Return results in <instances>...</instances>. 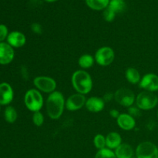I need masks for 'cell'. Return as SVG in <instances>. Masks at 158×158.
<instances>
[{"mask_svg":"<svg viewBox=\"0 0 158 158\" xmlns=\"http://www.w3.org/2000/svg\"><path fill=\"white\" fill-rule=\"evenodd\" d=\"M114 153L117 158H131L134 157V151L131 145L122 143L117 149H115Z\"/></svg>","mask_w":158,"mask_h":158,"instance_id":"17","label":"cell"},{"mask_svg":"<svg viewBox=\"0 0 158 158\" xmlns=\"http://www.w3.org/2000/svg\"><path fill=\"white\" fill-rule=\"evenodd\" d=\"M85 106L89 112L100 113L104 109L105 102L102 97H91L86 99Z\"/></svg>","mask_w":158,"mask_h":158,"instance_id":"12","label":"cell"},{"mask_svg":"<svg viewBox=\"0 0 158 158\" xmlns=\"http://www.w3.org/2000/svg\"><path fill=\"white\" fill-rule=\"evenodd\" d=\"M117 123L119 127L126 131H132L136 127L135 118L129 114H120L117 119Z\"/></svg>","mask_w":158,"mask_h":158,"instance_id":"14","label":"cell"},{"mask_svg":"<svg viewBox=\"0 0 158 158\" xmlns=\"http://www.w3.org/2000/svg\"><path fill=\"white\" fill-rule=\"evenodd\" d=\"M157 117H158V112H157Z\"/></svg>","mask_w":158,"mask_h":158,"instance_id":"35","label":"cell"},{"mask_svg":"<svg viewBox=\"0 0 158 158\" xmlns=\"http://www.w3.org/2000/svg\"><path fill=\"white\" fill-rule=\"evenodd\" d=\"M4 117L6 122H8L9 123H13L14 122H15V120H17V117H18L16 110L13 106H7L5 110Z\"/></svg>","mask_w":158,"mask_h":158,"instance_id":"22","label":"cell"},{"mask_svg":"<svg viewBox=\"0 0 158 158\" xmlns=\"http://www.w3.org/2000/svg\"><path fill=\"white\" fill-rule=\"evenodd\" d=\"M9 35L8 28L5 25L0 24V43H3L6 39H7Z\"/></svg>","mask_w":158,"mask_h":158,"instance_id":"28","label":"cell"},{"mask_svg":"<svg viewBox=\"0 0 158 158\" xmlns=\"http://www.w3.org/2000/svg\"><path fill=\"white\" fill-rule=\"evenodd\" d=\"M139 86L141 89L149 92L158 91V76L154 73H147L141 78Z\"/></svg>","mask_w":158,"mask_h":158,"instance_id":"10","label":"cell"},{"mask_svg":"<svg viewBox=\"0 0 158 158\" xmlns=\"http://www.w3.org/2000/svg\"><path fill=\"white\" fill-rule=\"evenodd\" d=\"M102 98L104 100L105 103H108V102H110L113 100H114V94L110 92H107L103 95V97Z\"/></svg>","mask_w":158,"mask_h":158,"instance_id":"30","label":"cell"},{"mask_svg":"<svg viewBox=\"0 0 158 158\" xmlns=\"http://www.w3.org/2000/svg\"><path fill=\"white\" fill-rule=\"evenodd\" d=\"M44 116L40 111L34 112L32 114V123L35 127L43 126L44 123Z\"/></svg>","mask_w":158,"mask_h":158,"instance_id":"25","label":"cell"},{"mask_svg":"<svg viewBox=\"0 0 158 158\" xmlns=\"http://www.w3.org/2000/svg\"><path fill=\"white\" fill-rule=\"evenodd\" d=\"M136 106L141 110H150L158 103V97L154 93L143 90L136 97Z\"/></svg>","mask_w":158,"mask_h":158,"instance_id":"4","label":"cell"},{"mask_svg":"<svg viewBox=\"0 0 158 158\" xmlns=\"http://www.w3.org/2000/svg\"><path fill=\"white\" fill-rule=\"evenodd\" d=\"M126 3L123 1H119V0H110L109 3L108 8L111 10L114 11L116 14L121 13L124 12L126 9Z\"/></svg>","mask_w":158,"mask_h":158,"instance_id":"21","label":"cell"},{"mask_svg":"<svg viewBox=\"0 0 158 158\" xmlns=\"http://www.w3.org/2000/svg\"><path fill=\"white\" fill-rule=\"evenodd\" d=\"M120 113L116 109H112V110H110V117H112V118L116 119V120L118 118L119 116H120Z\"/></svg>","mask_w":158,"mask_h":158,"instance_id":"31","label":"cell"},{"mask_svg":"<svg viewBox=\"0 0 158 158\" xmlns=\"http://www.w3.org/2000/svg\"><path fill=\"white\" fill-rule=\"evenodd\" d=\"M86 101V99L85 95L78 93L72 94L66 100V109L70 112L77 111L85 106Z\"/></svg>","mask_w":158,"mask_h":158,"instance_id":"9","label":"cell"},{"mask_svg":"<svg viewBox=\"0 0 158 158\" xmlns=\"http://www.w3.org/2000/svg\"><path fill=\"white\" fill-rule=\"evenodd\" d=\"M131 158H137L136 157H131Z\"/></svg>","mask_w":158,"mask_h":158,"instance_id":"34","label":"cell"},{"mask_svg":"<svg viewBox=\"0 0 158 158\" xmlns=\"http://www.w3.org/2000/svg\"><path fill=\"white\" fill-rule=\"evenodd\" d=\"M33 85L35 89L44 94H52L56 91L57 83L53 78L46 76H39L34 78Z\"/></svg>","mask_w":158,"mask_h":158,"instance_id":"5","label":"cell"},{"mask_svg":"<svg viewBox=\"0 0 158 158\" xmlns=\"http://www.w3.org/2000/svg\"><path fill=\"white\" fill-rule=\"evenodd\" d=\"M24 103L26 108L32 112L40 111L44 104L43 94L38 89H28L24 96Z\"/></svg>","mask_w":158,"mask_h":158,"instance_id":"3","label":"cell"},{"mask_svg":"<svg viewBox=\"0 0 158 158\" xmlns=\"http://www.w3.org/2000/svg\"><path fill=\"white\" fill-rule=\"evenodd\" d=\"M116 16V13L114 12V11L111 10L109 8H106L103 10V17L105 21L108 22V23H111L114 20Z\"/></svg>","mask_w":158,"mask_h":158,"instance_id":"26","label":"cell"},{"mask_svg":"<svg viewBox=\"0 0 158 158\" xmlns=\"http://www.w3.org/2000/svg\"><path fill=\"white\" fill-rule=\"evenodd\" d=\"M110 0H86V4L93 10H104L108 7Z\"/></svg>","mask_w":158,"mask_h":158,"instance_id":"19","label":"cell"},{"mask_svg":"<svg viewBox=\"0 0 158 158\" xmlns=\"http://www.w3.org/2000/svg\"><path fill=\"white\" fill-rule=\"evenodd\" d=\"M125 77H126L127 82H129L131 84L140 83V80H141L140 72L134 67H129L126 69Z\"/></svg>","mask_w":158,"mask_h":158,"instance_id":"18","label":"cell"},{"mask_svg":"<svg viewBox=\"0 0 158 158\" xmlns=\"http://www.w3.org/2000/svg\"><path fill=\"white\" fill-rule=\"evenodd\" d=\"M114 100L119 105L124 107L133 106L136 101L134 93L128 88H120L114 93Z\"/></svg>","mask_w":158,"mask_h":158,"instance_id":"6","label":"cell"},{"mask_svg":"<svg viewBox=\"0 0 158 158\" xmlns=\"http://www.w3.org/2000/svg\"><path fill=\"white\" fill-rule=\"evenodd\" d=\"M130 115L132 116L134 118H136V117H139L140 115H141V110L140 108L137 107V106H134V105L130 107H128V113Z\"/></svg>","mask_w":158,"mask_h":158,"instance_id":"27","label":"cell"},{"mask_svg":"<svg viewBox=\"0 0 158 158\" xmlns=\"http://www.w3.org/2000/svg\"><path fill=\"white\" fill-rule=\"evenodd\" d=\"M7 43L12 48L23 47L26 43V35L19 31L11 32L7 37Z\"/></svg>","mask_w":158,"mask_h":158,"instance_id":"15","label":"cell"},{"mask_svg":"<svg viewBox=\"0 0 158 158\" xmlns=\"http://www.w3.org/2000/svg\"><path fill=\"white\" fill-rule=\"evenodd\" d=\"M122 143V137L117 132H110L106 136V148L115 150Z\"/></svg>","mask_w":158,"mask_h":158,"instance_id":"16","label":"cell"},{"mask_svg":"<svg viewBox=\"0 0 158 158\" xmlns=\"http://www.w3.org/2000/svg\"><path fill=\"white\" fill-rule=\"evenodd\" d=\"M13 89L7 83H0V105H8L12 101Z\"/></svg>","mask_w":158,"mask_h":158,"instance_id":"13","label":"cell"},{"mask_svg":"<svg viewBox=\"0 0 158 158\" xmlns=\"http://www.w3.org/2000/svg\"><path fill=\"white\" fill-rule=\"evenodd\" d=\"M31 29H32V32L37 35H40L43 32V27L41 25L38 23H34L31 25Z\"/></svg>","mask_w":158,"mask_h":158,"instance_id":"29","label":"cell"},{"mask_svg":"<svg viewBox=\"0 0 158 158\" xmlns=\"http://www.w3.org/2000/svg\"><path fill=\"white\" fill-rule=\"evenodd\" d=\"M137 158H158V148L151 141H143L137 145L135 151Z\"/></svg>","mask_w":158,"mask_h":158,"instance_id":"8","label":"cell"},{"mask_svg":"<svg viewBox=\"0 0 158 158\" xmlns=\"http://www.w3.org/2000/svg\"><path fill=\"white\" fill-rule=\"evenodd\" d=\"M44 1L47 2H53L57 1V0H44Z\"/></svg>","mask_w":158,"mask_h":158,"instance_id":"32","label":"cell"},{"mask_svg":"<svg viewBox=\"0 0 158 158\" xmlns=\"http://www.w3.org/2000/svg\"><path fill=\"white\" fill-rule=\"evenodd\" d=\"M15 56L14 49L8 43H0V64L10 63Z\"/></svg>","mask_w":158,"mask_h":158,"instance_id":"11","label":"cell"},{"mask_svg":"<svg viewBox=\"0 0 158 158\" xmlns=\"http://www.w3.org/2000/svg\"><path fill=\"white\" fill-rule=\"evenodd\" d=\"M66 108V100L60 91H54L49 94L46 101L47 115L52 120H58L63 115Z\"/></svg>","mask_w":158,"mask_h":158,"instance_id":"1","label":"cell"},{"mask_svg":"<svg viewBox=\"0 0 158 158\" xmlns=\"http://www.w3.org/2000/svg\"><path fill=\"white\" fill-rule=\"evenodd\" d=\"M71 83L73 89L78 94L86 95L93 89V80L91 76L84 69H79L73 73Z\"/></svg>","mask_w":158,"mask_h":158,"instance_id":"2","label":"cell"},{"mask_svg":"<svg viewBox=\"0 0 158 158\" xmlns=\"http://www.w3.org/2000/svg\"><path fill=\"white\" fill-rule=\"evenodd\" d=\"M94 144L98 151L106 148V137L101 134H97L94 138Z\"/></svg>","mask_w":158,"mask_h":158,"instance_id":"23","label":"cell"},{"mask_svg":"<svg viewBox=\"0 0 158 158\" xmlns=\"http://www.w3.org/2000/svg\"><path fill=\"white\" fill-rule=\"evenodd\" d=\"M157 148H158V147H157Z\"/></svg>","mask_w":158,"mask_h":158,"instance_id":"36","label":"cell"},{"mask_svg":"<svg viewBox=\"0 0 158 158\" xmlns=\"http://www.w3.org/2000/svg\"><path fill=\"white\" fill-rule=\"evenodd\" d=\"M95 63V59L90 54H83L78 60V64L82 69H88L92 67Z\"/></svg>","mask_w":158,"mask_h":158,"instance_id":"20","label":"cell"},{"mask_svg":"<svg viewBox=\"0 0 158 158\" xmlns=\"http://www.w3.org/2000/svg\"><path fill=\"white\" fill-rule=\"evenodd\" d=\"M94 59L96 63L100 66H110L115 59V52L110 46H102L96 51Z\"/></svg>","mask_w":158,"mask_h":158,"instance_id":"7","label":"cell"},{"mask_svg":"<svg viewBox=\"0 0 158 158\" xmlns=\"http://www.w3.org/2000/svg\"><path fill=\"white\" fill-rule=\"evenodd\" d=\"M119 1H123V2H124L125 0H119Z\"/></svg>","mask_w":158,"mask_h":158,"instance_id":"33","label":"cell"},{"mask_svg":"<svg viewBox=\"0 0 158 158\" xmlns=\"http://www.w3.org/2000/svg\"><path fill=\"white\" fill-rule=\"evenodd\" d=\"M94 158H117L115 153L109 148L99 150Z\"/></svg>","mask_w":158,"mask_h":158,"instance_id":"24","label":"cell"}]
</instances>
